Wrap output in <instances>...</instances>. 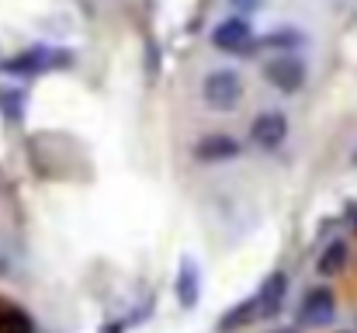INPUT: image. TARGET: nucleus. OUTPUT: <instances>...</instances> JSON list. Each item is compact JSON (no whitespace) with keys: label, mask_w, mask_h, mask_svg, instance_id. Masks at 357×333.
<instances>
[{"label":"nucleus","mask_w":357,"mask_h":333,"mask_svg":"<svg viewBox=\"0 0 357 333\" xmlns=\"http://www.w3.org/2000/svg\"><path fill=\"white\" fill-rule=\"evenodd\" d=\"M70 63H73V56H70L66 49L31 45V49H21V52L7 56V59L0 63V70H3L7 77L28 80V77H42V73H49V70H63V66H70Z\"/></svg>","instance_id":"3"},{"label":"nucleus","mask_w":357,"mask_h":333,"mask_svg":"<svg viewBox=\"0 0 357 333\" xmlns=\"http://www.w3.org/2000/svg\"><path fill=\"white\" fill-rule=\"evenodd\" d=\"M344 260H347V250H344V243H337V246H330V253H323L319 271H323V274H333V271L344 267Z\"/></svg>","instance_id":"8"},{"label":"nucleus","mask_w":357,"mask_h":333,"mask_svg":"<svg viewBox=\"0 0 357 333\" xmlns=\"http://www.w3.org/2000/svg\"><path fill=\"white\" fill-rule=\"evenodd\" d=\"M260 73H264V80H267L278 94H284V98L302 94L305 84H309V63H305V56H298V49L271 52V56L264 59Z\"/></svg>","instance_id":"2"},{"label":"nucleus","mask_w":357,"mask_h":333,"mask_svg":"<svg viewBox=\"0 0 357 333\" xmlns=\"http://www.w3.org/2000/svg\"><path fill=\"white\" fill-rule=\"evenodd\" d=\"M0 111H3L7 121H21L24 118V94H21V87L0 91Z\"/></svg>","instance_id":"7"},{"label":"nucleus","mask_w":357,"mask_h":333,"mask_svg":"<svg viewBox=\"0 0 357 333\" xmlns=\"http://www.w3.org/2000/svg\"><path fill=\"white\" fill-rule=\"evenodd\" d=\"M233 3H236L243 14H246V10H257V7H260V0H233Z\"/></svg>","instance_id":"9"},{"label":"nucleus","mask_w":357,"mask_h":333,"mask_svg":"<svg viewBox=\"0 0 357 333\" xmlns=\"http://www.w3.org/2000/svg\"><path fill=\"white\" fill-rule=\"evenodd\" d=\"M288 132H291V121H288V114L281 108H264L260 114H253V121H250V142L257 149H264V153L281 149Z\"/></svg>","instance_id":"5"},{"label":"nucleus","mask_w":357,"mask_h":333,"mask_svg":"<svg viewBox=\"0 0 357 333\" xmlns=\"http://www.w3.org/2000/svg\"><path fill=\"white\" fill-rule=\"evenodd\" d=\"M246 98V80L236 66H212L202 77V105L215 114H233Z\"/></svg>","instance_id":"1"},{"label":"nucleus","mask_w":357,"mask_h":333,"mask_svg":"<svg viewBox=\"0 0 357 333\" xmlns=\"http://www.w3.org/2000/svg\"><path fill=\"white\" fill-rule=\"evenodd\" d=\"M208 42L226 52V56H236V52H250L253 42H257V31L250 24L246 14H226L222 21H215V28L208 31Z\"/></svg>","instance_id":"4"},{"label":"nucleus","mask_w":357,"mask_h":333,"mask_svg":"<svg viewBox=\"0 0 357 333\" xmlns=\"http://www.w3.org/2000/svg\"><path fill=\"white\" fill-rule=\"evenodd\" d=\"M239 153H243V142L233 132H208L195 142V160L202 163H226V160H236Z\"/></svg>","instance_id":"6"}]
</instances>
